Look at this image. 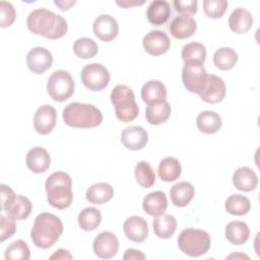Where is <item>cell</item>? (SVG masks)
Returning a JSON list of instances; mask_svg holds the SVG:
<instances>
[{
    "instance_id": "cell-25",
    "label": "cell",
    "mask_w": 260,
    "mask_h": 260,
    "mask_svg": "<svg viewBox=\"0 0 260 260\" xmlns=\"http://www.w3.org/2000/svg\"><path fill=\"white\" fill-rule=\"evenodd\" d=\"M170 4L165 0H154L146 9V17L152 25H161L166 23L170 18Z\"/></svg>"
},
{
    "instance_id": "cell-6",
    "label": "cell",
    "mask_w": 260,
    "mask_h": 260,
    "mask_svg": "<svg viewBox=\"0 0 260 260\" xmlns=\"http://www.w3.org/2000/svg\"><path fill=\"white\" fill-rule=\"evenodd\" d=\"M179 249L190 257H199L210 248V236L199 229H185L178 237Z\"/></svg>"
},
{
    "instance_id": "cell-21",
    "label": "cell",
    "mask_w": 260,
    "mask_h": 260,
    "mask_svg": "<svg viewBox=\"0 0 260 260\" xmlns=\"http://www.w3.org/2000/svg\"><path fill=\"white\" fill-rule=\"evenodd\" d=\"M141 98L147 106L165 102L167 99V88L159 80H149L141 88Z\"/></svg>"
},
{
    "instance_id": "cell-35",
    "label": "cell",
    "mask_w": 260,
    "mask_h": 260,
    "mask_svg": "<svg viewBox=\"0 0 260 260\" xmlns=\"http://www.w3.org/2000/svg\"><path fill=\"white\" fill-rule=\"evenodd\" d=\"M225 210L232 215H245L251 209V202L248 197L241 194H233L224 202Z\"/></svg>"
},
{
    "instance_id": "cell-44",
    "label": "cell",
    "mask_w": 260,
    "mask_h": 260,
    "mask_svg": "<svg viewBox=\"0 0 260 260\" xmlns=\"http://www.w3.org/2000/svg\"><path fill=\"white\" fill-rule=\"evenodd\" d=\"M145 258H146L145 255L141 251L133 249V248L127 249L125 254L123 255L124 260H139V259L144 260Z\"/></svg>"
},
{
    "instance_id": "cell-10",
    "label": "cell",
    "mask_w": 260,
    "mask_h": 260,
    "mask_svg": "<svg viewBox=\"0 0 260 260\" xmlns=\"http://www.w3.org/2000/svg\"><path fill=\"white\" fill-rule=\"evenodd\" d=\"M182 81L187 90L200 95L206 87L208 74L202 64H185L182 69Z\"/></svg>"
},
{
    "instance_id": "cell-36",
    "label": "cell",
    "mask_w": 260,
    "mask_h": 260,
    "mask_svg": "<svg viewBox=\"0 0 260 260\" xmlns=\"http://www.w3.org/2000/svg\"><path fill=\"white\" fill-rule=\"evenodd\" d=\"M102 221L101 211L95 207H86L78 214V224L81 230L90 232L94 231Z\"/></svg>"
},
{
    "instance_id": "cell-42",
    "label": "cell",
    "mask_w": 260,
    "mask_h": 260,
    "mask_svg": "<svg viewBox=\"0 0 260 260\" xmlns=\"http://www.w3.org/2000/svg\"><path fill=\"white\" fill-rule=\"evenodd\" d=\"M16 17V12L13 5L7 1L0 2V26H10Z\"/></svg>"
},
{
    "instance_id": "cell-7",
    "label": "cell",
    "mask_w": 260,
    "mask_h": 260,
    "mask_svg": "<svg viewBox=\"0 0 260 260\" xmlns=\"http://www.w3.org/2000/svg\"><path fill=\"white\" fill-rule=\"evenodd\" d=\"M1 188V209L15 219H25L31 212L32 205L29 199L22 195H16L13 190L4 184Z\"/></svg>"
},
{
    "instance_id": "cell-48",
    "label": "cell",
    "mask_w": 260,
    "mask_h": 260,
    "mask_svg": "<svg viewBox=\"0 0 260 260\" xmlns=\"http://www.w3.org/2000/svg\"><path fill=\"white\" fill-rule=\"evenodd\" d=\"M234 257H236V258L241 257V258H247V259H249V257H248L247 255H245V254H232V255L228 256L226 258H234Z\"/></svg>"
},
{
    "instance_id": "cell-27",
    "label": "cell",
    "mask_w": 260,
    "mask_h": 260,
    "mask_svg": "<svg viewBox=\"0 0 260 260\" xmlns=\"http://www.w3.org/2000/svg\"><path fill=\"white\" fill-rule=\"evenodd\" d=\"M250 237V229L244 221L233 220L225 226V238L233 245H243Z\"/></svg>"
},
{
    "instance_id": "cell-14",
    "label": "cell",
    "mask_w": 260,
    "mask_h": 260,
    "mask_svg": "<svg viewBox=\"0 0 260 260\" xmlns=\"http://www.w3.org/2000/svg\"><path fill=\"white\" fill-rule=\"evenodd\" d=\"M142 45L145 52L149 55L160 56L168 52L171 41L166 32L161 30H150L144 36Z\"/></svg>"
},
{
    "instance_id": "cell-13",
    "label": "cell",
    "mask_w": 260,
    "mask_h": 260,
    "mask_svg": "<svg viewBox=\"0 0 260 260\" xmlns=\"http://www.w3.org/2000/svg\"><path fill=\"white\" fill-rule=\"evenodd\" d=\"M56 121L57 113L55 108L50 105H43L37 109L34 116L35 130L42 135H47L54 129Z\"/></svg>"
},
{
    "instance_id": "cell-16",
    "label": "cell",
    "mask_w": 260,
    "mask_h": 260,
    "mask_svg": "<svg viewBox=\"0 0 260 260\" xmlns=\"http://www.w3.org/2000/svg\"><path fill=\"white\" fill-rule=\"evenodd\" d=\"M226 93V86L222 78L214 74H208V81L200 98L208 104H217L221 102Z\"/></svg>"
},
{
    "instance_id": "cell-45",
    "label": "cell",
    "mask_w": 260,
    "mask_h": 260,
    "mask_svg": "<svg viewBox=\"0 0 260 260\" xmlns=\"http://www.w3.org/2000/svg\"><path fill=\"white\" fill-rule=\"evenodd\" d=\"M72 255L67 251V250H64V249H59L57 250L53 255L50 256V259H60V260H63V259H72Z\"/></svg>"
},
{
    "instance_id": "cell-28",
    "label": "cell",
    "mask_w": 260,
    "mask_h": 260,
    "mask_svg": "<svg viewBox=\"0 0 260 260\" xmlns=\"http://www.w3.org/2000/svg\"><path fill=\"white\" fill-rule=\"evenodd\" d=\"M113 187L105 182L91 185L85 194L86 200L92 204H104L113 198Z\"/></svg>"
},
{
    "instance_id": "cell-32",
    "label": "cell",
    "mask_w": 260,
    "mask_h": 260,
    "mask_svg": "<svg viewBox=\"0 0 260 260\" xmlns=\"http://www.w3.org/2000/svg\"><path fill=\"white\" fill-rule=\"evenodd\" d=\"M171 112L172 109L170 104L165 101L158 104L148 106L145 110V118L149 124L159 125L170 118Z\"/></svg>"
},
{
    "instance_id": "cell-34",
    "label": "cell",
    "mask_w": 260,
    "mask_h": 260,
    "mask_svg": "<svg viewBox=\"0 0 260 260\" xmlns=\"http://www.w3.org/2000/svg\"><path fill=\"white\" fill-rule=\"evenodd\" d=\"M238 62L237 52L230 47L217 49L213 54V63L220 70H230Z\"/></svg>"
},
{
    "instance_id": "cell-11",
    "label": "cell",
    "mask_w": 260,
    "mask_h": 260,
    "mask_svg": "<svg viewBox=\"0 0 260 260\" xmlns=\"http://www.w3.org/2000/svg\"><path fill=\"white\" fill-rule=\"evenodd\" d=\"M92 248L99 258L111 259L118 252L119 241L114 233L109 231L102 232L94 238Z\"/></svg>"
},
{
    "instance_id": "cell-20",
    "label": "cell",
    "mask_w": 260,
    "mask_h": 260,
    "mask_svg": "<svg viewBox=\"0 0 260 260\" xmlns=\"http://www.w3.org/2000/svg\"><path fill=\"white\" fill-rule=\"evenodd\" d=\"M25 162L32 173L41 174L49 169L51 165V157L45 148L38 146L28 150Z\"/></svg>"
},
{
    "instance_id": "cell-9",
    "label": "cell",
    "mask_w": 260,
    "mask_h": 260,
    "mask_svg": "<svg viewBox=\"0 0 260 260\" xmlns=\"http://www.w3.org/2000/svg\"><path fill=\"white\" fill-rule=\"evenodd\" d=\"M80 78L86 88L99 91L108 86L110 82V73L104 65L100 63H91L82 68Z\"/></svg>"
},
{
    "instance_id": "cell-15",
    "label": "cell",
    "mask_w": 260,
    "mask_h": 260,
    "mask_svg": "<svg viewBox=\"0 0 260 260\" xmlns=\"http://www.w3.org/2000/svg\"><path fill=\"white\" fill-rule=\"evenodd\" d=\"M92 29L101 41L111 42L118 36L119 25L117 20L110 14H101L94 19Z\"/></svg>"
},
{
    "instance_id": "cell-41",
    "label": "cell",
    "mask_w": 260,
    "mask_h": 260,
    "mask_svg": "<svg viewBox=\"0 0 260 260\" xmlns=\"http://www.w3.org/2000/svg\"><path fill=\"white\" fill-rule=\"evenodd\" d=\"M16 232V222L15 218L5 212L1 211V233H0V241L4 242L5 240L11 238Z\"/></svg>"
},
{
    "instance_id": "cell-12",
    "label": "cell",
    "mask_w": 260,
    "mask_h": 260,
    "mask_svg": "<svg viewBox=\"0 0 260 260\" xmlns=\"http://www.w3.org/2000/svg\"><path fill=\"white\" fill-rule=\"evenodd\" d=\"M53 63V56L43 47L32 48L26 55V66L35 74H43Z\"/></svg>"
},
{
    "instance_id": "cell-33",
    "label": "cell",
    "mask_w": 260,
    "mask_h": 260,
    "mask_svg": "<svg viewBox=\"0 0 260 260\" xmlns=\"http://www.w3.org/2000/svg\"><path fill=\"white\" fill-rule=\"evenodd\" d=\"M181 55L185 64H203L206 59V48L201 43L191 42L183 47Z\"/></svg>"
},
{
    "instance_id": "cell-1",
    "label": "cell",
    "mask_w": 260,
    "mask_h": 260,
    "mask_svg": "<svg viewBox=\"0 0 260 260\" xmlns=\"http://www.w3.org/2000/svg\"><path fill=\"white\" fill-rule=\"evenodd\" d=\"M26 26L32 34L50 40L64 37L68 29V24L64 17L46 8L32 10L26 18Z\"/></svg>"
},
{
    "instance_id": "cell-29",
    "label": "cell",
    "mask_w": 260,
    "mask_h": 260,
    "mask_svg": "<svg viewBox=\"0 0 260 260\" xmlns=\"http://www.w3.org/2000/svg\"><path fill=\"white\" fill-rule=\"evenodd\" d=\"M152 228L155 236L159 239L171 238L177 230V220L171 214H161L155 216L152 221Z\"/></svg>"
},
{
    "instance_id": "cell-19",
    "label": "cell",
    "mask_w": 260,
    "mask_h": 260,
    "mask_svg": "<svg viewBox=\"0 0 260 260\" xmlns=\"http://www.w3.org/2000/svg\"><path fill=\"white\" fill-rule=\"evenodd\" d=\"M169 28L171 35L175 39L184 40L194 35L197 28V24L192 16L181 14L172 20Z\"/></svg>"
},
{
    "instance_id": "cell-39",
    "label": "cell",
    "mask_w": 260,
    "mask_h": 260,
    "mask_svg": "<svg viewBox=\"0 0 260 260\" xmlns=\"http://www.w3.org/2000/svg\"><path fill=\"white\" fill-rule=\"evenodd\" d=\"M4 257L6 260H28L30 257L29 248L24 241L16 240L6 248Z\"/></svg>"
},
{
    "instance_id": "cell-23",
    "label": "cell",
    "mask_w": 260,
    "mask_h": 260,
    "mask_svg": "<svg viewBox=\"0 0 260 260\" xmlns=\"http://www.w3.org/2000/svg\"><path fill=\"white\" fill-rule=\"evenodd\" d=\"M144 211L151 216H158L165 213L168 207V199L164 192L154 191L147 194L142 202Z\"/></svg>"
},
{
    "instance_id": "cell-43",
    "label": "cell",
    "mask_w": 260,
    "mask_h": 260,
    "mask_svg": "<svg viewBox=\"0 0 260 260\" xmlns=\"http://www.w3.org/2000/svg\"><path fill=\"white\" fill-rule=\"evenodd\" d=\"M174 6L177 12L182 13L184 15L195 14L197 12L198 3L197 0H175Z\"/></svg>"
},
{
    "instance_id": "cell-18",
    "label": "cell",
    "mask_w": 260,
    "mask_h": 260,
    "mask_svg": "<svg viewBox=\"0 0 260 260\" xmlns=\"http://www.w3.org/2000/svg\"><path fill=\"white\" fill-rule=\"evenodd\" d=\"M123 230L127 239L135 243L143 242L148 236L147 222L143 217L138 215L128 217L124 221Z\"/></svg>"
},
{
    "instance_id": "cell-31",
    "label": "cell",
    "mask_w": 260,
    "mask_h": 260,
    "mask_svg": "<svg viewBox=\"0 0 260 260\" xmlns=\"http://www.w3.org/2000/svg\"><path fill=\"white\" fill-rule=\"evenodd\" d=\"M157 172L161 181L174 182L181 176L182 167L177 158L167 156L160 160Z\"/></svg>"
},
{
    "instance_id": "cell-8",
    "label": "cell",
    "mask_w": 260,
    "mask_h": 260,
    "mask_svg": "<svg viewBox=\"0 0 260 260\" xmlns=\"http://www.w3.org/2000/svg\"><path fill=\"white\" fill-rule=\"evenodd\" d=\"M75 83L69 72L65 70L54 71L47 81V91L56 102L68 100L74 92Z\"/></svg>"
},
{
    "instance_id": "cell-5",
    "label": "cell",
    "mask_w": 260,
    "mask_h": 260,
    "mask_svg": "<svg viewBox=\"0 0 260 260\" xmlns=\"http://www.w3.org/2000/svg\"><path fill=\"white\" fill-rule=\"evenodd\" d=\"M110 98L115 107V114L118 120L127 123L136 119L139 108L135 102V94L128 85H116L111 91Z\"/></svg>"
},
{
    "instance_id": "cell-24",
    "label": "cell",
    "mask_w": 260,
    "mask_h": 260,
    "mask_svg": "<svg viewBox=\"0 0 260 260\" xmlns=\"http://www.w3.org/2000/svg\"><path fill=\"white\" fill-rule=\"evenodd\" d=\"M195 188L189 182H179L170 189V197L177 207H185L193 199Z\"/></svg>"
},
{
    "instance_id": "cell-30",
    "label": "cell",
    "mask_w": 260,
    "mask_h": 260,
    "mask_svg": "<svg viewBox=\"0 0 260 260\" xmlns=\"http://www.w3.org/2000/svg\"><path fill=\"white\" fill-rule=\"evenodd\" d=\"M221 118L213 111L201 112L196 119L197 128L205 134H213L221 128Z\"/></svg>"
},
{
    "instance_id": "cell-47",
    "label": "cell",
    "mask_w": 260,
    "mask_h": 260,
    "mask_svg": "<svg viewBox=\"0 0 260 260\" xmlns=\"http://www.w3.org/2000/svg\"><path fill=\"white\" fill-rule=\"evenodd\" d=\"M54 3H55V5H57L61 10H63V11H65V10H68V9H70V7L71 6H73L75 3H76V1H64V0H55L54 1Z\"/></svg>"
},
{
    "instance_id": "cell-40",
    "label": "cell",
    "mask_w": 260,
    "mask_h": 260,
    "mask_svg": "<svg viewBox=\"0 0 260 260\" xmlns=\"http://www.w3.org/2000/svg\"><path fill=\"white\" fill-rule=\"evenodd\" d=\"M228 8V1L225 0H204V13L210 18H220Z\"/></svg>"
},
{
    "instance_id": "cell-38",
    "label": "cell",
    "mask_w": 260,
    "mask_h": 260,
    "mask_svg": "<svg viewBox=\"0 0 260 260\" xmlns=\"http://www.w3.org/2000/svg\"><path fill=\"white\" fill-rule=\"evenodd\" d=\"M98 44L89 38H79L73 45L74 54L80 59H89L98 54Z\"/></svg>"
},
{
    "instance_id": "cell-3",
    "label": "cell",
    "mask_w": 260,
    "mask_h": 260,
    "mask_svg": "<svg viewBox=\"0 0 260 260\" xmlns=\"http://www.w3.org/2000/svg\"><path fill=\"white\" fill-rule=\"evenodd\" d=\"M47 200L51 206L57 209L69 207L73 200L72 180L65 172H55L51 174L46 183Z\"/></svg>"
},
{
    "instance_id": "cell-22",
    "label": "cell",
    "mask_w": 260,
    "mask_h": 260,
    "mask_svg": "<svg viewBox=\"0 0 260 260\" xmlns=\"http://www.w3.org/2000/svg\"><path fill=\"white\" fill-rule=\"evenodd\" d=\"M233 184L240 191L251 192L255 190L258 185V177L252 169L240 167L233 175Z\"/></svg>"
},
{
    "instance_id": "cell-17",
    "label": "cell",
    "mask_w": 260,
    "mask_h": 260,
    "mask_svg": "<svg viewBox=\"0 0 260 260\" xmlns=\"http://www.w3.org/2000/svg\"><path fill=\"white\" fill-rule=\"evenodd\" d=\"M148 141V134L140 126H130L121 133L122 144L130 150L142 149Z\"/></svg>"
},
{
    "instance_id": "cell-2",
    "label": "cell",
    "mask_w": 260,
    "mask_h": 260,
    "mask_svg": "<svg viewBox=\"0 0 260 260\" xmlns=\"http://www.w3.org/2000/svg\"><path fill=\"white\" fill-rule=\"evenodd\" d=\"M63 233L61 219L52 213L43 212L36 218L30 231V238L35 246L41 249L51 248Z\"/></svg>"
},
{
    "instance_id": "cell-37",
    "label": "cell",
    "mask_w": 260,
    "mask_h": 260,
    "mask_svg": "<svg viewBox=\"0 0 260 260\" xmlns=\"http://www.w3.org/2000/svg\"><path fill=\"white\" fill-rule=\"evenodd\" d=\"M134 175L137 183L143 188H150L155 182V174L153 169L144 160L136 164Z\"/></svg>"
},
{
    "instance_id": "cell-26",
    "label": "cell",
    "mask_w": 260,
    "mask_h": 260,
    "mask_svg": "<svg viewBox=\"0 0 260 260\" xmlns=\"http://www.w3.org/2000/svg\"><path fill=\"white\" fill-rule=\"evenodd\" d=\"M253 24V16L249 10L236 8L229 17V26L236 34L247 32Z\"/></svg>"
},
{
    "instance_id": "cell-46",
    "label": "cell",
    "mask_w": 260,
    "mask_h": 260,
    "mask_svg": "<svg viewBox=\"0 0 260 260\" xmlns=\"http://www.w3.org/2000/svg\"><path fill=\"white\" fill-rule=\"evenodd\" d=\"M144 0H141V1H138V0H117L116 3L123 7V8H129V7H132V6H137V5H142L144 4Z\"/></svg>"
},
{
    "instance_id": "cell-4",
    "label": "cell",
    "mask_w": 260,
    "mask_h": 260,
    "mask_svg": "<svg viewBox=\"0 0 260 260\" xmlns=\"http://www.w3.org/2000/svg\"><path fill=\"white\" fill-rule=\"evenodd\" d=\"M62 118L66 125L73 128H93L103 122V114L96 107L77 102L65 107Z\"/></svg>"
}]
</instances>
